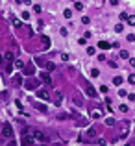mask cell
I'll list each match as a JSON object with an SVG mask.
<instances>
[{
  "label": "cell",
  "instance_id": "cell-43",
  "mask_svg": "<svg viewBox=\"0 0 135 146\" xmlns=\"http://www.w3.org/2000/svg\"><path fill=\"white\" fill-rule=\"evenodd\" d=\"M109 2H111V6H117V4H118V0H109Z\"/></svg>",
  "mask_w": 135,
  "mask_h": 146
},
{
  "label": "cell",
  "instance_id": "cell-23",
  "mask_svg": "<svg viewBox=\"0 0 135 146\" xmlns=\"http://www.w3.org/2000/svg\"><path fill=\"white\" fill-rule=\"evenodd\" d=\"M13 26H15V28H20V26H22V22L18 20V18H13Z\"/></svg>",
  "mask_w": 135,
  "mask_h": 146
},
{
  "label": "cell",
  "instance_id": "cell-17",
  "mask_svg": "<svg viewBox=\"0 0 135 146\" xmlns=\"http://www.w3.org/2000/svg\"><path fill=\"white\" fill-rule=\"evenodd\" d=\"M63 17L65 18H70L72 17V11H70V9H65V11H63Z\"/></svg>",
  "mask_w": 135,
  "mask_h": 146
},
{
  "label": "cell",
  "instance_id": "cell-3",
  "mask_svg": "<svg viewBox=\"0 0 135 146\" xmlns=\"http://www.w3.org/2000/svg\"><path fill=\"white\" fill-rule=\"evenodd\" d=\"M4 59H6V63H13V61H15V54H13L11 50H8L6 54H4Z\"/></svg>",
  "mask_w": 135,
  "mask_h": 146
},
{
  "label": "cell",
  "instance_id": "cell-13",
  "mask_svg": "<svg viewBox=\"0 0 135 146\" xmlns=\"http://www.w3.org/2000/svg\"><path fill=\"white\" fill-rule=\"evenodd\" d=\"M91 76H92V78H98V76H100V70H98V68H91Z\"/></svg>",
  "mask_w": 135,
  "mask_h": 146
},
{
  "label": "cell",
  "instance_id": "cell-29",
  "mask_svg": "<svg viewBox=\"0 0 135 146\" xmlns=\"http://www.w3.org/2000/svg\"><path fill=\"white\" fill-rule=\"evenodd\" d=\"M128 82H130V83H132V85H135V74H132V76H130V78H128Z\"/></svg>",
  "mask_w": 135,
  "mask_h": 146
},
{
  "label": "cell",
  "instance_id": "cell-34",
  "mask_svg": "<svg viewBox=\"0 0 135 146\" xmlns=\"http://www.w3.org/2000/svg\"><path fill=\"white\" fill-rule=\"evenodd\" d=\"M22 18H24V20H28V18H30V13L24 11V13H22Z\"/></svg>",
  "mask_w": 135,
  "mask_h": 146
},
{
  "label": "cell",
  "instance_id": "cell-2",
  "mask_svg": "<svg viewBox=\"0 0 135 146\" xmlns=\"http://www.w3.org/2000/svg\"><path fill=\"white\" fill-rule=\"evenodd\" d=\"M37 96H39L41 100H50V92H48V91H44V89L37 91Z\"/></svg>",
  "mask_w": 135,
  "mask_h": 146
},
{
  "label": "cell",
  "instance_id": "cell-42",
  "mask_svg": "<svg viewBox=\"0 0 135 146\" xmlns=\"http://www.w3.org/2000/svg\"><path fill=\"white\" fill-rule=\"evenodd\" d=\"M128 100L130 102H135V94H128Z\"/></svg>",
  "mask_w": 135,
  "mask_h": 146
},
{
  "label": "cell",
  "instance_id": "cell-7",
  "mask_svg": "<svg viewBox=\"0 0 135 146\" xmlns=\"http://www.w3.org/2000/svg\"><path fill=\"white\" fill-rule=\"evenodd\" d=\"M37 85H39V82H37V80H28V82H26V87H28V89H35Z\"/></svg>",
  "mask_w": 135,
  "mask_h": 146
},
{
  "label": "cell",
  "instance_id": "cell-39",
  "mask_svg": "<svg viewBox=\"0 0 135 146\" xmlns=\"http://www.w3.org/2000/svg\"><path fill=\"white\" fill-rule=\"evenodd\" d=\"M59 32H61V35H63V37H65V35L68 34V32H67V28H61V30H59Z\"/></svg>",
  "mask_w": 135,
  "mask_h": 146
},
{
  "label": "cell",
  "instance_id": "cell-9",
  "mask_svg": "<svg viewBox=\"0 0 135 146\" xmlns=\"http://www.w3.org/2000/svg\"><path fill=\"white\" fill-rule=\"evenodd\" d=\"M41 80H43L46 85H50V83H52V78H50V74H41Z\"/></svg>",
  "mask_w": 135,
  "mask_h": 146
},
{
  "label": "cell",
  "instance_id": "cell-37",
  "mask_svg": "<svg viewBox=\"0 0 135 146\" xmlns=\"http://www.w3.org/2000/svg\"><path fill=\"white\" fill-rule=\"evenodd\" d=\"M34 11L35 13H41V6H37V4H35V6H34Z\"/></svg>",
  "mask_w": 135,
  "mask_h": 146
},
{
  "label": "cell",
  "instance_id": "cell-11",
  "mask_svg": "<svg viewBox=\"0 0 135 146\" xmlns=\"http://www.w3.org/2000/svg\"><path fill=\"white\" fill-rule=\"evenodd\" d=\"M41 43H43V46H46V48H48V46H50V37L43 35V37H41Z\"/></svg>",
  "mask_w": 135,
  "mask_h": 146
},
{
  "label": "cell",
  "instance_id": "cell-19",
  "mask_svg": "<svg viewBox=\"0 0 135 146\" xmlns=\"http://www.w3.org/2000/svg\"><path fill=\"white\" fill-rule=\"evenodd\" d=\"M94 135H96V131L92 130V128H91V130H87V137H89V139H92Z\"/></svg>",
  "mask_w": 135,
  "mask_h": 146
},
{
  "label": "cell",
  "instance_id": "cell-20",
  "mask_svg": "<svg viewBox=\"0 0 135 146\" xmlns=\"http://www.w3.org/2000/svg\"><path fill=\"white\" fill-rule=\"evenodd\" d=\"M122 30H124V24H122V22H118V24L115 26V32H118V34H120Z\"/></svg>",
  "mask_w": 135,
  "mask_h": 146
},
{
  "label": "cell",
  "instance_id": "cell-4",
  "mask_svg": "<svg viewBox=\"0 0 135 146\" xmlns=\"http://www.w3.org/2000/svg\"><path fill=\"white\" fill-rule=\"evenodd\" d=\"M34 137H35L37 140H41V142H48V137H44L41 131H34Z\"/></svg>",
  "mask_w": 135,
  "mask_h": 146
},
{
  "label": "cell",
  "instance_id": "cell-10",
  "mask_svg": "<svg viewBox=\"0 0 135 146\" xmlns=\"http://www.w3.org/2000/svg\"><path fill=\"white\" fill-rule=\"evenodd\" d=\"M35 72V68H34V65H28V67H24V74H28V76H32V74Z\"/></svg>",
  "mask_w": 135,
  "mask_h": 146
},
{
  "label": "cell",
  "instance_id": "cell-16",
  "mask_svg": "<svg viewBox=\"0 0 135 146\" xmlns=\"http://www.w3.org/2000/svg\"><path fill=\"white\" fill-rule=\"evenodd\" d=\"M15 67H17V68H24V67H26V65H24V63H22V61H20V59H15Z\"/></svg>",
  "mask_w": 135,
  "mask_h": 146
},
{
  "label": "cell",
  "instance_id": "cell-36",
  "mask_svg": "<svg viewBox=\"0 0 135 146\" xmlns=\"http://www.w3.org/2000/svg\"><path fill=\"white\" fill-rule=\"evenodd\" d=\"M96 144H98V146H102V144H106V139H98V140H96Z\"/></svg>",
  "mask_w": 135,
  "mask_h": 146
},
{
  "label": "cell",
  "instance_id": "cell-5",
  "mask_svg": "<svg viewBox=\"0 0 135 146\" xmlns=\"http://www.w3.org/2000/svg\"><path fill=\"white\" fill-rule=\"evenodd\" d=\"M22 144H24V146H30V144H34V137H30L28 133H24V137H22Z\"/></svg>",
  "mask_w": 135,
  "mask_h": 146
},
{
  "label": "cell",
  "instance_id": "cell-27",
  "mask_svg": "<svg viewBox=\"0 0 135 146\" xmlns=\"http://www.w3.org/2000/svg\"><path fill=\"white\" fill-rule=\"evenodd\" d=\"M94 52H96V50L92 48V46H89V48H87V54H89V56H94Z\"/></svg>",
  "mask_w": 135,
  "mask_h": 146
},
{
  "label": "cell",
  "instance_id": "cell-44",
  "mask_svg": "<svg viewBox=\"0 0 135 146\" xmlns=\"http://www.w3.org/2000/svg\"><path fill=\"white\" fill-rule=\"evenodd\" d=\"M130 65H132V67H135V58H133V59H130Z\"/></svg>",
  "mask_w": 135,
  "mask_h": 146
},
{
  "label": "cell",
  "instance_id": "cell-14",
  "mask_svg": "<svg viewBox=\"0 0 135 146\" xmlns=\"http://www.w3.org/2000/svg\"><path fill=\"white\" fill-rule=\"evenodd\" d=\"M74 8H76V11H82V9H83V4H82V2H76V0H74Z\"/></svg>",
  "mask_w": 135,
  "mask_h": 146
},
{
  "label": "cell",
  "instance_id": "cell-38",
  "mask_svg": "<svg viewBox=\"0 0 135 146\" xmlns=\"http://www.w3.org/2000/svg\"><path fill=\"white\" fill-rule=\"evenodd\" d=\"M118 96H126V91H124V89H118Z\"/></svg>",
  "mask_w": 135,
  "mask_h": 146
},
{
  "label": "cell",
  "instance_id": "cell-41",
  "mask_svg": "<svg viewBox=\"0 0 135 146\" xmlns=\"http://www.w3.org/2000/svg\"><path fill=\"white\" fill-rule=\"evenodd\" d=\"M61 59L63 61H68V54H61Z\"/></svg>",
  "mask_w": 135,
  "mask_h": 146
},
{
  "label": "cell",
  "instance_id": "cell-25",
  "mask_svg": "<svg viewBox=\"0 0 135 146\" xmlns=\"http://www.w3.org/2000/svg\"><path fill=\"white\" fill-rule=\"evenodd\" d=\"M72 102L76 104V106H82V100H80V98H78V96H74V98H72Z\"/></svg>",
  "mask_w": 135,
  "mask_h": 146
},
{
  "label": "cell",
  "instance_id": "cell-21",
  "mask_svg": "<svg viewBox=\"0 0 135 146\" xmlns=\"http://www.w3.org/2000/svg\"><path fill=\"white\" fill-rule=\"evenodd\" d=\"M106 124H108V126H115V118L108 116V118H106Z\"/></svg>",
  "mask_w": 135,
  "mask_h": 146
},
{
  "label": "cell",
  "instance_id": "cell-22",
  "mask_svg": "<svg viewBox=\"0 0 135 146\" xmlns=\"http://www.w3.org/2000/svg\"><path fill=\"white\" fill-rule=\"evenodd\" d=\"M91 116H92V118H100L102 113H100V111H92V113H91Z\"/></svg>",
  "mask_w": 135,
  "mask_h": 146
},
{
  "label": "cell",
  "instance_id": "cell-8",
  "mask_svg": "<svg viewBox=\"0 0 135 146\" xmlns=\"http://www.w3.org/2000/svg\"><path fill=\"white\" fill-rule=\"evenodd\" d=\"M61 102H63V92L58 91L56 92V106H61Z\"/></svg>",
  "mask_w": 135,
  "mask_h": 146
},
{
  "label": "cell",
  "instance_id": "cell-46",
  "mask_svg": "<svg viewBox=\"0 0 135 146\" xmlns=\"http://www.w3.org/2000/svg\"><path fill=\"white\" fill-rule=\"evenodd\" d=\"M2 61H6V59H2V56H0V65H2Z\"/></svg>",
  "mask_w": 135,
  "mask_h": 146
},
{
  "label": "cell",
  "instance_id": "cell-24",
  "mask_svg": "<svg viewBox=\"0 0 135 146\" xmlns=\"http://www.w3.org/2000/svg\"><path fill=\"white\" fill-rule=\"evenodd\" d=\"M13 70V63H6V72H11Z\"/></svg>",
  "mask_w": 135,
  "mask_h": 146
},
{
  "label": "cell",
  "instance_id": "cell-18",
  "mask_svg": "<svg viewBox=\"0 0 135 146\" xmlns=\"http://www.w3.org/2000/svg\"><path fill=\"white\" fill-rule=\"evenodd\" d=\"M120 58H122V59H128V58H130L128 50H120Z\"/></svg>",
  "mask_w": 135,
  "mask_h": 146
},
{
  "label": "cell",
  "instance_id": "cell-6",
  "mask_svg": "<svg viewBox=\"0 0 135 146\" xmlns=\"http://www.w3.org/2000/svg\"><path fill=\"white\" fill-rule=\"evenodd\" d=\"M111 46H113V44L108 43V41H100V43H98V48H102V50H109Z\"/></svg>",
  "mask_w": 135,
  "mask_h": 146
},
{
  "label": "cell",
  "instance_id": "cell-33",
  "mask_svg": "<svg viewBox=\"0 0 135 146\" xmlns=\"http://www.w3.org/2000/svg\"><path fill=\"white\" fill-rule=\"evenodd\" d=\"M128 41H130V43H133V41H135V34H130L128 35Z\"/></svg>",
  "mask_w": 135,
  "mask_h": 146
},
{
  "label": "cell",
  "instance_id": "cell-45",
  "mask_svg": "<svg viewBox=\"0 0 135 146\" xmlns=\"http://www.w3.org/2000/svg\"><path fill=\"white\" fill-rule=\"evenodd\" d=\"M22 2H24V4H32V0H22Z\"/></svg>",
  "mask_w": 135,
  "mask_h": 146
},
{
  "label": "cell",
  "instance_id": "cell-28",
  "mask_svg": "<svg viewBox=\"0 0 135 146\" xmlns=\"http://www.w3.org/2000/svg\"><path fill=\"white\" fill-rule=\"evenodd\" d=\"M128 24H132V26H135V17H128Z\"/></svg>",
  "mask_w": 135,
  "mask_h": 146
},
{
  "label": "cell",
  "instance_id": "cell-35",
  "mask_svg": "<svg viewBox=\"0 0 135 146\" xmlns=\"http://www.w3.org/2000/svg\"><path fill=\"white\" fill-rule=\"evenodd\" d=\"M120 113H128V106H120Z\"/></svg>",
  "mask_w": 135,
  "mask_h": 146
},
{
  "label": "cell",
  "instance_id": "cell-12",
  "mask_svg": "<svg viewBox=\"0 0 135 146\" xmlns=\"http://www.w3.org/2000/svg\"><path fill=\"white\" fill-rule=\"evenodd\" d=\"M87 94H89L91 98H94V96H96V91H94V87H91V85H87Z\"/></svg>",
  "mask_w": 135,
  "mask_h": 146
},
{
  "label": "cell",
  "instance_id": "cell-31",
  "mask_svg": "<svg viewBox=\"0 0 135 146\" xmlns=\"http://www.w3.org/2000/svg\"><path fill=\"white\" fill-rule=\"evenodd\" d=\"M89 20H91V18L87 17V15H85V17H82V22H83V24H89Z\"/></svg>",
  "mask_w": 135,
  "mask_h": 146
},
{
  "label": "cell",
  "instance_id": "cell-30",
  "mask_svg": "<svg viewBox=\"0 0 135 146\" xmlns=\"http://www.w3.org/2000/svg\"><path fill=\"white\" fill-rule=\"evenodd\" d=\"M128 17H130L128 13H120V20H128Z\"/></svg>",
  "mask_w": 135,
  "mask_h": 146
},
{
  "label": "cell",
  "instance_id": "cell-40",
  "mask_svg": "<svg viewBox=\"0 0 135 146\" xmlns=\"http://www.w3.org/2000/svg\"><path fill=\"white\" fill-rule=\"evenodd\" d=\"M37 109H39V111H43V113H46V107H44V106H37Z\"/></svg>",
  "mask_w": 135,
  "mask_h": 146
},
{
  "label": "cell",
  "instance_id": "cell-32",
  "mask_svg": "<svg viewBox=\"0 0 135 146\" xmlns=\"http://www.w3.org/2000/svg\"><path fill=\"white\" fill-rule=\"evenodd\" d=\"M100 91L104 92V94H108V91H109V89H108V85H102V87H100Z\"/></svg>",
  "mask_w": 135,
  "mask_h": 146
},
{
  "label": "cell",
  "instance_id": "cell-26",
  "mask_svg": "<svg viewBox=\"0 0 135 146\" xmlns=\"http://www.w3.org/2000/svg\"><path fill=\"white\" fill-rule=\"evenodd\" d=\"M46 68H48V70H50V72H52V70L56 68V65H54V63H46Z\"/></svg>",
  "mask_w": 135,
  "mask_h": 146
},
{
  "label": "cell",
  "instance_id": "cell-15",
  "mask_svg": "<svg viewBox=\"0 0 135 146\" xmlns=\"http://www.w3.org/2000/svg\"><path fill=\"white\" fill-rule=\"evenodd\" d=\"M113 83H115V85H122V78H120V76H115L113 78Z\"/></svg>",
  "mask_w": 135,
  "mask_h": 146
},
{
  "label": "cell",
  "instance_id": "cell-1",
  "mask_svg": "<svg viewBox=\"0 0 135 146\" xmlns=\"http://www.w3.org/2000/svg\"><path fill=\"white\" fill-rule=\"evenodd\" d=\"M2 135H4V137H13V130H11V126H9L8 124V122H4V124H2Z\"/></svg>",
  "mask_w": 135,
  "mask_h": 146
}]
</instances>
